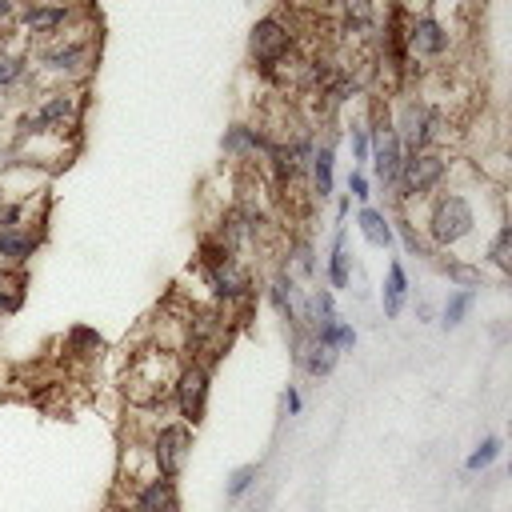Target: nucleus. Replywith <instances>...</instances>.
<instances>
[{
  "instance_id": "nucleus-1",
  "label": "nucleus",
  "mask_w": 512,
  "mask_h": 512,
  "mask_svg": "<svg viewBox=\"0 0 512 512\" xmlns=\"http://www.w3.org/2000/svg\"><path fill=\"white\" fill-rule=\"evenodd\" d=\"M96 52L100 48L92 28H64L48 40H36V48H28V72H40L44 80H52V88L88 84L96 68Z\"/></svg>"
},
{
  "instance_id": "nucleus-2",
  "label": "nucleus",
  "mask_w": 512,
  "mask_h": 512,
  "mask_svg": "<svg viewBox=\"0 0 512 512\" xmlns=\"http://www.w3.org/2000/svg\"><path fill=\"white\" fill-rule=\"evenodd\" d=\"M424 216H420V232L428 240V248H460L464 240L476 236V204L464 188H444V192H432L424 200Z\"/></svg>"
},
{
  "instance_id": "nucleus-3",
  "label": "nucleus",
  "mask_w": 512,
  "mask_h": 512,
  "mask_svg": "<svg viewBox=\"0 0 512 512\" xmlns=\"http://www.w3.org/2000/svg\"><path fill=\"white\" fill-rule=\"evenodd\" d=\"M40 100L24 108L16 120L20 136H76L84 124L88 108V84H68V88H44L36 92Z\"/></svg>"
},
{
  "instance_id": "nucleus-4",
  "label": "nucleus",
  "mask_w": 512,
  "mask_h": 512,
  "mask_svg": "<svg viewBox=\"0 0 512 512\" xmlns=\"http://www.w3.org/2000/svg\"><path fill=\"white\" fill-rule=\"evenodd\" d=\"M180 356L172 344H152L144 352L132 356L128 364V376H124V396L144 408V412H156L172 400V384H176V372H180Z\"/></svg>"
},
{
  "instance_id": "nucleus-5",
  "label": "nucleus",
  "mask_w": 512,
  "mask_h": 512,
  "mask_svg": "<svg viewBox=\"0 0 512 512\" xmlns=\"http://www.w3.org/2000/svg\"><path fill=\"white\" fill-rule=\"evenodd\" d=\"M200 272L216 296V304L232 308V304H248L256 296V280L252 268L220 240V236H204L200 240Z\"/></svg>"
},
{
  "instance_id": "nucleus-6",
  "label": "nucleus",
  "mask_w": 512,
  "mask_h": 512,
  "mask_svg": "<svg viewBox=\"0 0 512 512\" xmlns=\"http://www.w3.org/2000/svg\"><path fill=\"white\" fill-rule=\"evenodd\" d=\"M452 176V156L444 148H424V152H404L400 160V176L392 188V200L400 208H408L412 200H424L432 192H440V184Z\"/></svg>"
},
{
  "instance_id": "nucleus-7",
  "label": "nucleus",
  "mask_w": 512,
  "mask_h": 512,
  "mask_svg": "<svg viewBox=\"0 0 512 512\" xmlns=\"http://www.w3.org/2000/svg\"><path fill=\"white\" fill-rule=\"evenodd\" d=\"M292 52H296V28L280 12H268V16H260L252 24V32H248V56H252V64H256L260 76L272 80L292 60Z\"/></svg>"
},
{
  "instance_id": "nucleus-8",
  "label": "nucleus",
  "mask_w": 512,
  "mask_h": 512,
  "mask_svg": "<svg viewBox=\"0 0 512 512\" xmlns=\"http://www.w3.org/2000/svg\"><path fill=\"white\" fill-rule=\"evenodd\" d=\"M392 128H396L404 152H424V148H436L444 140V112L420 96H408L400 104Z\"/></svg>"
},
{
  "instance_id": "nucleus-9",
  "label": "nucleus",
  "mask_w": 512,
  "mask_h": 512,
  "mask_svg": "<svg viewBox=\"0 0 512 512\" xmlns=\"http://www.w3.org/2000/svg\"><path fill=\"white\" fill-rule=\"evenodd\" d=\"M208 392H212V364L200 356L184 360L176 372V384H172V400H168L176 408V420L196 428L208 412Z\"/></svg>"
},
{
  "instance_id": "nucleus-10",
  "label": "nucleus",
  "mask_w": 512,
  "mask_h": 512,
  "mask_svg": "<svg viewBox=\"0 0 512 512\" xmlns=\"http://www.w3.org/2000/svg\"><path fill=\"white\" fill-rule=\"evenodd\" d=\"M188 452H192V424H184V420H164L148 436V460H152L156 476L176 480L188 464Z\"/></svg>"
},
{
  "instance_id": "nucleus-11",
  "label": "nucleus",
  "mask_w": 512,
  "mask_h": 512,
  "mask_svg": "<svg viewBox=\"0 0 512 512\" xmlns=\"http://www.w3.org/2000/svg\"><path fill=\"white\" fill-rule=\"evenodd\" d=\"M404 48L408 60H444L452 52V28L436 12H416L404 20Z\"/></svg>"
},
{
  "instance_id": "nucleus-12",
  "label": "nucleus",
  "mask_w": 512,
  "mask_h": 512,
  "mask_svg": "<svg viewBox=\"0 0 512 512\" xmlns=\"http://www.w3.org/2000/svg\"><path fill=\"white\" fill-rule=\"evenodd\" d=\"M72 20H76L72 0H24V8L16 12V28H20V36L28 44L64 32Z\"/></svg>"
},
{
  "instance_id": "nucleus-13",
  "label": "nucleus",
  "mask_w": 512,
  "mask_h": 512,
  "mask_svg": "<svg viewBox=\"0 0 512 512\" xmlns=\"http://www.w3.org/2000/svg\"><path fill=\"white\" fill-rule=\"evenodd\" d=\"M124 512H180L176 480L152 472V476L128 484V488H124Z\"/></svg>"
},
{
  "instance_id": "nucleus-14",
  "label": "nucleus",
  "mask_w": 512,
  "mask_h": 512,
  "mask_svg": "<svg viewBox=\"0 0 512 512\" xmlns=\"http://www.w3.org/2000/svg\"><path fill=\"white\" fill-rule=\"evenodd\" d=\"M268 300H272V308L280 312V320H284L288 328L304 324V304H308V296H304V288L296 284V276H288L284 268L268 280Z\"/></svg>"
},
{
  "instance_id": "nucleus-15",
  "label": "nucleus",
  "mask_w": 512,
  "mask_h": 512,
  "mask_svg": "<svg viewBox=\"0 0 512 512\" xmlns=\"http://www.w3.org/2000/svg\"><path fill=\"white\" fill-rule=\"evenodd\" d=\"M268 144H272V136H268L260 124H232V128H224V136H220V152L232 156V160L264 156Z\"/></svg>"
},
{
  "instance_id": "nucleus-16",
  "label": "nucleus",
  "mask_w": 512,
  "mask_h": 512,
  "mask_svg": "<svg viewBox=\"0 0 512 512\" xmlns=\"http://www.w3.org/2000/svg\"><path fill=\"white\" fill-rule=\"evenodd\" d=\"M40 240H44V232L40 228L32 232L28 224L24 228H0V268H28Z\"/></svg>"
},
{
  "instance_id": "nucleus-17",
  "label": "nucleus",
  "mask_w": 512,
  "mask_h": 512,
  "mask_svg": "<svg viewBox=\"0 0 512 512\" xmlns=\"http://www.w3.org/2000/svg\"><path fill=\"white\" fill-rule=\"evenodd\" d=\"M308 176H312V196L328 200V196H332V188H336V136L312 148Z\"/></svg>"
},
{
  "instance_id": "nucleus-18",
  "label": "nucleus",
  "mask_w": 512,
  "mask_h": 512,
  "mask_svg": "<svg viewBox=\"0 0 512 512\" xmlns=\"http://www.w3.org/2000/svg\"><path fill=\"white\" fill-rule=\"evenodd\" d=\"M356 228H360L364 244H372V248H380V252H388L392 240H396V236H392V216H388L384 208H376V204H360Z\"/></svg>"
},
{
  "instance_id": "nucleus-19",
  "label": "nucleus",
  "mask_w": 512,
  "mask_h": 512,
  "mask_svg": "<svg viewBox=\"0 0 512 512\" xmlns=\"http://www.w3.org/2000/svg\"><path fill=\"white\" fill-rule=\"evenodd\" d=\"M324 280H328V288H332V292L352 288V256H348V236H344V224H336L332 252H328V264H324Z\"/></svg>"
},
{
  "instance_id": "nucleus-20",
  "label": "nucleus",
  "mask_w": 512,
  "mask_h": 512,
  "mask_svg": "<svg viewBox=\"0 0 512 512\" xmlns=\"http://www.w3.org/2000/svg\"><path fill=\"white\" fill-rule=\"evenodd\" d=\"M408 292H412L408 272H404V264H400V260H392V264H388V272H384V288H380V308H384V316H388V320H396V316L404 312Z\"/></svg>"
},
{
  "instance_id": "nucleus-21",
  "label": "nucleus",
  "mask_w": 512,
  "mask_h": 512,
  "mask_svg": "<svg viewBox=\"0 0 512 512\" xmlns=\"http://www.w3.org/2000/svg\"><path fill=\"white\" fill-rule=\"evenodd\" d=\"M28 80V40L0 44V92H12Z\"/></svg>"
},
{
  "instance_id": "nucleus-22",
  "label": "nucleus",
  "mask_w": 512,
  "mask_h": 512,
  "mask_svg": "<svg viewBox=\"0 0 512 512\" xmlns=\"http://www.w3.org/2000/svg\"><path fill=\"white\" fill-rule=\"evenodd\" d=\"M336 364H340V352H336V348H328V344H316V340H308V344L300 348V360H296V368H300V372H308L312 380L332 376V372H336Z\"/></svg>"
},
{
  "instance_id": "nucleus-23",
  "label": "nucleus",
  "mask_w": 512,
  "mask_h": 512,
  "mask_svg": "<svg viewBox=\"0 0 512 512\" xmlns=\"http://www.w3.org/2000/svg\"><path fill=\"white\" fill-rule=\"evenodd\" d=\"M392 236H400V244H404V252H412V256H432V248H428V240H424V232L416 228V220L400 208L396 216H392Z\"/></svg>"
},
{
  "instance_id": "nucleus-24",
  "label": "nucleus",
  "mask_w": 512,
  "mask_h": 512,
  "mask_svg": "<svg viewBox=\"0 0 512 512\" xmlns=\"http://www.w3.org/2000/svg\"><path fill=\"white\" fill-rule=\"evenodd\" d=\"M472 304H476V288H452L448 300H444V308H440V324L444 328H460L464 316L472 312Z\"/></svg>"
},
{
  "instance_id": "nucleus-25",
  "label": "nucleus",
  "mask_w": 512,
  "mask_h": 512,
  "mask_svg": "<svg viewBox=\"0 0 512 512\" xmlns=\"http://www.w3.org/2000/svg\"><path fill=\"white\" fill-rule=\"evenodd\" d=\"M312 340H316V344H328V348H336V352H348V348H356V328H352L344 316H336L332 324L312 328Z\"/></svg>"
},
{
  "instance_id": "nucleus-26",
  "label": "nucleus",
  "mask_w": 512,
  "mask_h": 512,
  "mask_svg": "<svg viewBox=\"0 0 512 512\" xmlns=\"http://www.w3.org/2000/svg\"><path fill=\"white\" fill-rule=\"evenodd\" d=\"M512 224H500L496 232H492V240H488V248H484V260L504 276L508 268H512Z\"/></svg>"
},
{
  "instance_id": "nucleus-27",
  "label": "nucleus",
  "mask_w": 512,
  "mask_h": 512,
  "mask_svg": "<svg viewBox=\"0 0 512 512\" xmlns=\"http://www.w3.org/2000/svg\"><path fill=\"white\" fill-rule=\"evenodd\" d=\"M440 272H444L456 288H480V284H484L480 264H468L464 256H448V260H440Z\"/></svg>"
},
{
  "instance_id": "nucleus-28",
  "label": "nucleus",
  "mask_w": 512,
  "mask_h": 512,
  "mask_svg": "<svg viewBox=\"0 0 512 512\" xmlns=\"http://www.w3.org/2000/svg\"><path fill=\"white\" fill-rule=\"evenodd\" d=\"M64 348H68L72 356H96V352L104 348V336H100L96 328H88V324H72V328L64 332Z\"/></svg>"
},
{
  "instance_id": "nucleus-29",
  "label": "nucleus",
  "mask_w": 512,
  "mask_h": 512,
  "mask_svg": "<svg viewBox=\"0 0 512 512\" xmlns=\"http://www.w3.org/2000/svg\"><path fill=\"white\" fill-rule=\"evenodd\" d=\"M500 452H504V440H500V436H484V440L468 452L464 472H472V476H476V472H488V468L496 464V456H500Z\"/></svg>"
},
{
  "instance_id": "nucleus-30",
  "label": "nucleus",
  "mask_w": 512,
  "mask_h": 512,
  "mask_svg": "<svg viewBox=\"0 0 512 512\" xmlns=\"http://www.w3.org/2000/svg\"><path fill=\"white\" fill-rule=\"evenodd\" d=\"M256 480H260V460H248V464H240V468L228 472L224 496H228V500H240V496H248V492L256 488Z\"/></svg>"
},
{
  "instance_id": "nucleus-31",
  "label": "nucleus",
  "mask_w": 512,
  "mask_h": 512,
  "mask_svg": "<svg viewBox=\"0 0 512 512\" xmlns=\"http://www.w3.org/2000/svg\"><path fill=\"white\" fill-rule=\"evenodd\" d=\"M284 272H288V276H316V252H312L308 240H296V244L288 248V264H284Z\"/></svg>"
},
{
  "instance_id": "nucleus-32",
  "label": "nucleus",
  "mask_w": 512,
  "mask_h": 512,
  "mask_svg": "<svg viewBox=\"0 0 512 512\" xmlns=\"http://www.w3.org/2000/svg\"><path fill=\"white\" fill-rule=\"evenodd\" d=\"M348 144H352V168H364L368 164V124L364 120L348 124Z\"/></svg>"
},
{
  "instance_id": "nucleus-33",
  "label": "nucleus",
  "mask_w": 512,
  "mask_h": 512,
  "mask_svg": "<svg viewBox=\"0 0 512 512\" xmlns=\"http://www.w3.org/2000/svg\"><path fill=\"white\" fill-rule=\"evenodd\" d=\"M348 196L360 200V204H368L372 184H368V172H364V168H352V172H348Z\"/></svg>"
},
{
  "instance_id": "nucleus-34",
  "label": "nucleus",
  "mask_w": 512,
  "mask_h": 512,
  "mask_svg": "<svg viewBox=\"0 0 512 512\" xmlns=\"http://www.w3.org/2000/svg\"><path fill=\"white\" fill-rule=\"evenodd\" d=\"M16 12H20V0H0V36H8V28H16Z\"/></svg>"
},
{
  "instance_id": "nucleus-35",
  "label": "nucleus",
  "mask_w": 512,
  "mask_h": 512,
  "mask_svg": "<svg viewBox=\"0 0 512 512\" xmlns=\"http://www.w3.org/2000/svg\"><path fill=\"white\" fill-rule=\"evenodd\" d=\"M280 400H284V412H288V416H300V412H304V400H300V388H296V384H288Z\"/></svg>"
},
{
  "instance_id": "nucleus-36",
  "label": "nucleus",
  "mask_w": 512,
  "mask_h": 512,
  "mask_svg": "<svg viewBox=\"0 0 512 512\" xmlns=\"http://www.w3.org/2000/svg\"><path fill=\"white\" fill-rule=\"evenodd\" d=\"M416 316H420V320H428V316H432V304H428V300H420V304H416Z\"/></svg>"
},
{
  "instance_id": "nucleus-37",
  "label": "nucleus",
  "mask_w": 512,
  "mask_h": 512,
  "mask_svg": "<svg viewBox=\"0 0 512 512\" xmlns=\"http://www.w3.org/2000/svg\"><path fill=\"white\" fill-rule=\"evenodd\" d=\"M332 4H336V8H344V12H348V8H356V4H360V0H332Z\"/></svg>"
},
{
  "instance_id": "nucleus-38",
  "label": "nucleus",
  "mask_w": 512,
  "mask_h": 512,
  "mask_svg": "<svg viewBox=\"0 0 512 512\" xmlns=\"http://www.w3.org/2000/svg\"><path fill=\"white\" fill-rule=\"evenodd\" d=\"M292 4H300V8H304V4H316V0H292Z\"/></svg>"
},
{
  "instance_id": "nucleus-39",
  "label": "nucleus",
  "mask_w": 512,
  "mask_h": 512,
  "mask_svg": "<svg viewBox=\"0 0 512 512\" xmlns=\"http://www.w3.org/2000/svg\"><path fill=\"white\" fill-rule=\"evenodd\" d=\"M4 40H8V36H0V44H4Z\"/></svg>"
}]
</instances>
